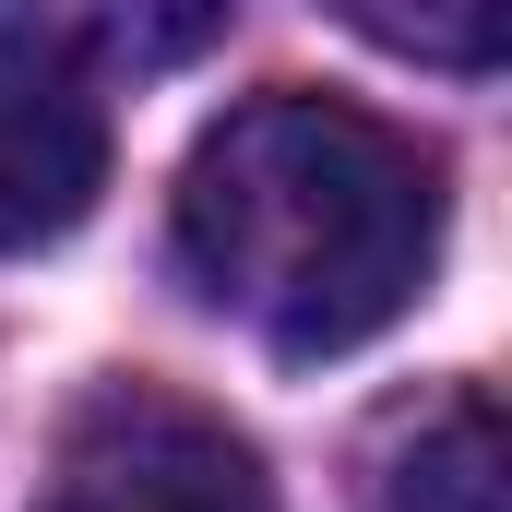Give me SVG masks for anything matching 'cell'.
I'll list each match as a JSON object with an SVG mask.
<instances>
[{
	"mask_svg": "<svg viewBox=\"0 0 512 512\" xmlns=\"http://www.w3.org/2000/svg\"><path fill=\"white\" fill-rule=\"evenodd\" d=\"M108 191V84L84 24H0V262L48 251Z\"/></svg>",
	"mask_w": 512,
	"mask_h": 512,
	"instance_id": "3",
	"label": "cell"
},
{
	"mask_svg": "<svg viewBox=\"0 0 512 512\" xmlns=\"http://www.w3.org/2000/svg\"><path fill=\"white\" fill-rule=\"evenodd\" d=\"M36 512H286L262 453L167 382H96L72 405Z\"/></svg>",
	"mask_w": 512,
	"mask_h": 512,
	"instance_id": "2",
	"label": "cell"
},
{
	"mask_svg": "<svg viewBox=\"0 0 512 512\" xmlns=\"http://www.w3.org/2000/svg\"><path fill=\"white\" fill-rule=\"evenodd\" d=\"M370 512H501V405L441 393L370 477Z\"/></svg>",
	"mask_w": 512,
	"mask_h": 512,
	"instance_id": "4",
	"label": "cell"
},
{
	"mask_svg": "<svg viewBox=\"0 0 512 512\" xmlns=\"http://www.w3.org/2000/svg\"><path fill=\"white\" fill-rule=\"evenodd\" d=\"M179 274L274 358H358L441 274V155L346 96H251L179 167Z\"/></svg>",
	"mask_w": 512,
	"mask_h": 512,
	"instance_id": "1",
	"label": "cell"
}]
</instances>
